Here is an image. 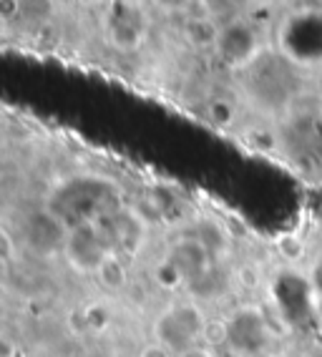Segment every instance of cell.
<instances>
[{
	"mask_svg": "<svg viewBox=\"0 0 322 357\" xmlns=\"http://www.w3.org/2000/svg\"><path fill=\"white\" fill-rule=\"evenodd\" d=\"M206 327H209V322H206L201 307L194 300H187L176 302V305L167 307L164 312L156 314L151 330H154V342L164 344L167 350L179 355L194 344H201Z\"/></svg>",
	"mask_w": 322,
	"mask_h": 357,
	"instance_id": "7a4b0ae2",
	"label": "cell"
},
{
	"mask_svg": "<svg viewBox=\"0 0 322 357\" xmlns=\"http://www.w3.org/2000/svg\"><path fill=\"white\" fill-rule=\"evenodd\" d=\"M109 239L103 234L98 222H81L68 227L63 244V259L68 261V267L78 275H96L106 257L111 255Z\"/></svg>",
	"mask_w": 322,
	"mask_h": 357,
	"instance_id": "5b68a950",
	"label": "cell"
},
{
	"mask_svg": "<svg viewBox=\"0 0 322 357\" xmlns=\"http://www.w3.org/2000/svg\"><path fill=\"white\" fill-rule=\"evenodd\" d=\"M111 186L101 178H73L56 192V202L51 209L63 219L68 227L81 222H98L101 217L111 214Z\"/></svg>",
	"mask_w": 322,
	"mask_h": 357,
	"instance_id": "6da1fadb",
	"label": "cell"
},
{
	"mask_svg": "<svg viewBox=\"0 0 322 357\" xmlns=\"http://www.w3.org/2000/svg\"><path fill=\"white\" fill-rule=\"evenodd\" d=\"M103 33L116 51H139L148 36V15L144 6L139 0H109L103 10Z\"/></svg>",
	"mask_w": 322,
	"mask_h": 357,
	"instance_id": "277c9868",
	"label": "cell"
},
{
	"mask_svg": "<svg viewBox=\"0 0 322 357\" xmlns=\"http://www.w3.org/2000/svg\"><path fill=\"white\" fill-rule=\"evenodd\" d=\"M320 325H322V305H320Z\"/></svg>",
	"mask_w": 322,
	"mask_h": 357,
	"instance_id": "d6986e66",
	"label": "cell"
},
{
	"mask_svg": "<svg viewBox=\"0 0 322 357\" xmlns=\"http://www.w3.org/2000/svg\"><path fill=\"white\" fill-rule=\"evenodd\" d=\"M56 13L53 0H20V20H26L31 26H43Z\"/></svg>",
	"mask_w": 322,
	"mask_h": 357,
	"instance_id": "4fadbf2b",
	"label": "cell"
},
{
	"mask_svg": "<svg viewBox=\"0 0 322 357\" xmlns=\"http://www.w3.org/2000/svg\"><path fill=\"white\" fill-rule=\"evenodd\" d=\"M167 257L184 272L189 287L197 284V282H204L206 277L212 275L214 252L201 242L199 236H181V239H176L167 249Z\"/></svg>",
	"mask_w": 322,
	"mask_h": 357,
	"instance_id": "9c48e42d",
	"label": "cell"
},
{
	"mask_svg": "<svg viewBox=\"0 0 322 357\" xmlns=\"http://www.w3.org/2000/svg\"><path fill=\"white\" fill-rule=\"evenodd\" d=\"M93 277H96V280L101 282L106 289H111V292H118V289L126 287L129 272H126V264H123L121 257H118L116 252H111V255L106 257V261L101 264V269H98Z\"/></svg>",
	"mask_w": 322,
	"mask_h": 357,
	"instance_id": "8fae6325",
	"label": "cell"
},
{
	"mask_svg": "<svg viewBox=\"0 0 322 357\" xmlns=\"http://www.w3.org/2000/svg\"><path fill=\"white\" fill-rule=\"evenodd\" d=\"M176 357H217L214 355L212 347H206V344H194V347H189V350L179 352Z\"/></svg>",
	"mask_w": 322,
	"mask_h": 357,
	"instance_id": "ac0fdd59",
	"label": "cell"
},
{
	"mask_svg": "<svg viewBox=\"0 0 322 357\" xmlns=\"http://www.w3.org/2000/svg\"><path fill=\"white\" fill-rule=\"evenodd\" d=\"M151 277H154L156 284H159L161 289H167V292H176V289H181V287H189L184 272H181V269L176 267L174 261L169 259L167 255H164V259H159L154 264Z\"/></svg>",
	"mask_w": 322,
	"mask_h": 357,
	"instance_id": "7c38bea8",
	"label": "cell"
},
{
	"mask_svg": "<svg viewBox=\"0 0 322 357\" xmlns=\"http://www.w3.org/2000/svg\"><path fill=\"white\" fill-rule=\"evenodd\" d=\"M214 51L229 68H250L262 56V38L257 28L245 20H229L222 26Z\"/></svg>",
	"mask_w": 322,
	"mask_h": 357,
	"instance_id": "52a82bcc",
	"label": "cell"
},
{
	"mask_svg": "<svg viewBox=\"0 0 322 357\" xmlns=\"http://www.w3.org/2000/svg\"><path fill=\"white\" fill-rule=\"evenodd\" d=\"M139 357H176L171 350H167L164 344H159V342H151V344H146L141 350V355Z\"/></svg>",
	"mask_w": 322,
	"mask_h": 357,
	"instance_id": "e0dca14e",
	"label": "cell"
},
{
	"mask_svg": "<svg viewBox=\"0 0 322 357\" xmlns=\"http://www.w3.org/2000/svg\"><path fill=\"white\" fill-rule=\"evenodd\" d=\"M194 3H199L201 6V13L214 15V18H220L224 10L234 8V0H194Z\"/></svg>",
	"mask_w": 322,
	"mask_h": 357,
	"instance_id": "5bb4252c",
	"label": "cell"
},
{
	"mask_svg": "<svg viewBox=\"0 0 322 357\" xmlns=\"http://www.w3.org/2000/svg\"><path fill=\"white\" fill-rule=\"evenodd\" d=\"M220 20L206 13H189L187 20H184V28H181L184 40L194 48H214L220 40Z\"/></svg>",
	"mask_w": 322,
	"mask_h": 357,
	"instance_id": "30bf717a",
	"label": "cell"
},
{
	"mask_svg": "<svg viewBox=\"0 0 322 357\" xmlns=\"http://www.w3.org/2000/svg\"><path fill=\"white\" fill-rule=\"evenodd\" d=\"M227 325V347L239 357H254L267 347L270 332L264 314L254 307H239L224 319Z\"/></svg>",
	"mask_w": 322,
	"mask_h": 357,
	"instance_id": "8992f818",
	"label": "cell"
},
{
	"mask_svg": "<svg viewBox=\"0 0 322 357\" xmlns=\"http://www.w3.org/2000/svg\"><path fill=\"white\" fill-rule=\"evenodd\" d=\"M279 51L300 66L322 63V10H300L279 26Z\"/></svg>",
	"mask_w": 322,
	"mask_h": 357,
	"instance_id": "3957f363",
	"label": "cell"
},
{
	"mask_svg": "<svg viewBox=\"0 0 322 357\" xmlns=\"http://www.w3.org/2000/svg\"><path fill=\"white\" fill-rule=\"evenodd\" d=\"M151 3L161 10H167V13H187L194 6V0H151Z\"/></svg>",
	"mask_w": 322,
	"mask_h": 357,
	"instance_id": "9a60e30c",
	"label": "cell"
},
{
	"mask_svg": "<svg viewBox=\"0 0 322 357\" xmlns=\"http://www.w3.org/2000/svg\"><path fill=\"white\" fill-rule=\"evenodd\" d=\"M66 234H68V224L51 206L33 211L31 217H28L26 227H23L26 244L36 255H43V257L63 255Z\"/></svg>",
	"mask_w": 322,
	"mask_h": 357,
	"instance_id": "ba28073f",
	"label": "cell"
},
{
	"mask_svg": "<svg viewBox=\"0 0 322 357\" xmlns=\"http://www.w3.org/2000/svg\"><path fill=\"white\" fill-rule=\"evenodd\" d=\"M309 284L317 292V297L322 300V257H317L315 264L309 267Z\"/></svg>",
	"mask_w": 322,
	"mask_h": 357,
	"instance_id": "2e32d148",
	"label": "cell"
}]
</instances>
